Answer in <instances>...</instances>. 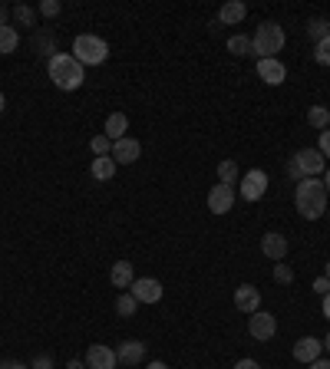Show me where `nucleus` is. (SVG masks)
Returning <instances> with one entry per match:
<instances>
[{"label":"nucleus","instance_id":"f257e3e1","mask_svg":"<svg viewBox=\"0 0 330 369\" xmlns=\"http://www.w3.org/2000/svg\"><path fill=\"white\" fill-rule=\"evenodd\" d=\"M294 205H298L300 218L307 221H317L327 215V188L320 178H300L298 192H294Z\"/></svg>","mask_w":330,"mask_h":369},{"label":"nucleus","instance_id":"f03ea898","mask_svg":"<svg viewBox=\"0 0 330 369\" xmlns=\"http://www.w3.org/2000/svg\"><path fill=\"white\" fill-rule=\"evenodd\" d=\"M46 73L53 79V86L70 92V89H79L83 79H86V66L73 57V53H57V57L46 59Z\"/></svg>","mask_w":330,"mask_h":369},{"label":"nucleus","instance_id":"7ed1b4c3","mask_svg":"<svg viewBox=\"0 0 330 369\" xmlns=\"http://www.w3.org/2000/svg\"><path fill=\"white\" fill-rule=\"evenodd\" d=\"M284 27L281 23H274V20H264L261 27L255 30V37H251V43H255V57L258 59H274V53H281L284 50Z\"/></svg>","mask_w":330,"mask_h":369},{"label":"nucleus","instance_id":"20e7f679","mask_svg":"<svg viewBox=\"0 0 330 369\" xmlns=\"http://www.w3.org/2000/svg\"><path fill=\"white\" fill-rule=\"evenodd\" d=\"M73 57L83 63V66H99L109 57V43L96 33H79L73 40Z\"/></svg>","mask_w":330,"mask_h":369},{"label":"nucleus","instance_id":"39448f33","mask_svg":"<svg viewBox=\"0 0 330 369\" xmlns=\"http://www.w3.org/2000/svg\"><path fill=\"white\" fill-rule=\"evenodd\" d=\"M241 198L244 201H261L264 192H268V172H261V168H251V172H244L241 175Z\"/></svg>","mask_w":330,"mask_h":369},{"label":"nucleus","instance_id":"423d86ee","mask_svg":"<svg viewBox=\"0 0 330 369\" xmlns=\"http://www.w3.org/2000/svg\"><path fill=\"white\" fill-rule=\"evenodd\" d=\"M248 333L255 337L258 343H268L274 333H278V317L268 310H258L251 313V320H248Z\"/></svg>","mask_w":330,"mask_h":369},{"label":"nucleus","instance_id":"0eeeda50","mask_svg":"<svg viewBox=\"0 0 330 369\" xmlns=\"http://www.w3.org/2000/svg\"><path fill=\"white\" fill-rule=\"evenodd\" d=\"M129 294L139 300V303H159L165 294V287L155 277H135L133 287H129Z\"/></svg>","mask_w":330,"mask_h":369},{"label":"nucleus","instance_id":"6e6552de","mask_svg":"<svg viewBox=\"0 0 330 369\" xmlns=\"http://www.w3.org/2000/svg\"><path fill=\"white\" fill-rule=\"evenodd\" d=\"M294 159H298L300 175H304V178H317L320 172H324V162H327L320 148H300V152L294 155Z\"/></svg>","mask_w":330,"mask_h":369},{"label":"nucleus","instance_id":"1a4fd4ad","mask_svg":"<svg viewBox=\"0 0 330 369\" xmlns=\"http://www.w3.org/2000/svg\"><path fill=\"white\" fill-rule=\"evenodd\" d=\"M235 208V188H228V185H211L208 192V211L211 215H228Z\"/></svg>","mask_w":330,"mask_h":369},{"label":"nucleus","instance_id":"9d476101","mask_svg":"<svg viewBox=\"0 0 330 369\" xmlns=\"http://www.w3.org/2000/svg\"><path fill=\"white\" fill-rule=\"evenodd\" d=\"M116 350L113 346H106V343H93L90 350H86V366L90 369H116Z\"/></svg>","mask_w":330,"mask_h":369},{"label":"nucleus","instance_id":"9b49d317","mask_svg":"<svg viewBox=\"0 0 330 369\" xmlns=\"http://www.w3.org/2000/svg\"><path fill=\"white\" fill-rule=\"evenodd\" d=\"M258 76L268 83V86H281L287 79V66L281 63V59H258Z\"/></svg>","mask_w":330,"mask_h":369},{"label":"nucleus","instance_id":"f8f14e48","mask_svg":"<svg viewBox=\"0 0 330 369\" xmlns=\"http://www.w3.org/2000/svg\"><path fill=\"white\" fill-rule=\"evenodd\" d=\"M235 307H238L241 313H258L261 310V290L258 287H251V283H241L238 290H235Z\"/></svg>","mask_w":330,"mask_h":369},{"label":"nucleus","instance_id":"ddd939ff","mask_svg":"<svg viewBox=\"0 0 330 369\" xmlns=\"http://www.w3.org/2000/svg\"><path fill=\"white\" fill-rule=\"evenodd\" d=\"M139 155H142V146H139V139H119V142H113V159L116 165H133L139 162Z\"/></svg>","mask_w":330,"mask_h":369},{"label":"nucleus","instance_id":"4468645a","mask_svg":"<svg viewBox=\"0 0 330 369\" xmlns=\"http://www.w3.org/2000/svg\"><path fill=\"white\" fill-rule=\"evenodd\" d=\"M320 353H324V340H317V337H300L298 343H294V359L298 363H314V359H320Z\"/></svg>","mask_w":330,"mask_h":369},{"label":"nucleus","instance_id":"2eb2a0df","mask_svg":"<svg viewBox=\"0 0 330 369\" xmlns=\"http://www.w3.org/2000/svg\"><path fill=\"white\" fill-rule=\"evenodd\" d=\"M261 254L271 257V261H284L287 257V237L278 235V231H268V235L261 237Z\"/></svg>","mask_w":330,"mask_h":369},{"label":"nucleus","instance_id":"dca6fc26","mask_svg":"<svg viewBox=\"0 0 330 369\" xmlns=\"http://www.w3.org/2000/svg\"><path fill=\"white\" fill-rule=\"evenodd\" d=\"M116 359L126 363V366H139L142 359H146V343L142 340H126L116 346Z\"/></svg>","mask_w":330,"mask_h":369},{"label":"nucleus","instance_id":"f3484780","mask_svg":"<svg viewBox=\"0 0 330 369\" xmlns=\"http://www.w3.org/2000/svg\"><path fill=\"white\" fill-rule=\"evenodd\" d=\"M244 17H248V3H244V0H228V3L218 7V23H222V27H235Z\"/></svg>","mask_w":330,"mask_h":369},{"label":"nucleus","instance_id":"a211bd4d","mask_svg":"<svg viewBox=\"0 0 330 369\" xmlns=\"http://www.w3.org/2000/svg\"><path fill=\"white\" fill-rule=\"evenodd\" d=\"M109 281H113V287H116V290H129V287H133V281H135L133 264H129V261H116V264H113V270H109Z\"/></svg>","mask_w":330,"mask_h":369},{"label":"nucleus","instance_id":"6ab92c4d","mask_svg":"<svg viewBox=\"0 0 330 369\" xmlns=\"http://www.w3.org/2000/svg\"><path fill=\"white\" fill-rule=\"evenodd\" d=\"M126 132H129V116H126V112H113V116L106 119L103 135L109 139V142H119V139H126Z\"/></svg>","mask_w":330,"mask_h":369},{"label":"nucleus","instance_id":"aec40b11","mask_svg":"<svg viewBox=\"0 0 330 369\" xmlns=\"http://www.w3.org/2000/svg\"><path fill=\"white\" fill-rule=\"evenodd\" d=\"M33 53H43V57H57V53H60L50 27H40L37 33H33Z\"/></svg>","mask_w":330,"mask_h":369},{"label":"nucleus","instance_id":"412c9836","mask_svg":"<svg viewBox=\"0 0 330 369\" xmlns=\"http://www.w3.org/2000/svg\"><path fill=\"white\" fill-rule=\"evenodd\" d=\"M116 159L113 155H99V159H93L90 165V175L96 178V181H113V175H116Z\"/></svg>","mask_w":330,"mask_h":369},{"label":"nucleus","instance_id":"4be33fe9","mask_svg":"<svg viewBox=\"0 0 330 369\" xmlns=\"http://www.w3.org/2000/svg\"><path fill=\"white\" fill-rule=\"evenodd\" d=\"M307 126L317 129V132L330 129V109L327 106H311V109H307Z\"/></svg>","mask_w":330,"mask_h":369},{"label":"nucleus","instance_id":"5701e85b","mask_svg":"<svg viewBox=\"0 0 330 369\" xmlns=\"http://www.w3.org/2000/svg\"><path fill=\"white\" fill-rule=\"evenodd\" d=\"M228 53H235V57H255V43H251V37H244V33L228 37Z\"/></svg>","mask_w":330,"mask_h":369},{"label":"nucleus","instance_id":"b1692460","mask_svg":"<svg viewBox=\"0 0 330 369\" xmlns=\"http://www.w3.org/2000/svg\"><path fill=\"white\" fill-rule=\"evenodd\" d=\"M218 181H222V185H228V188L241 181V168H238V162H235V159H225V162L218 165Z\"/></svg>","mask_w":330,"mask_h":369},{"label":"nucleus","instance_id":"393cba45","mask_svg":"<svg viewBox=\"0 0 330 369\" xmlns=\"http://www.w3.org/2000/svg\"><path fill=\"white\" fill-rule=\"evenodd\" d=\"M17 46H20V33H17V27H0V57L14 53Z\"/></svg>","mask_w":330,"mask_h":369},{"label":"nucleus","instance_id":"a878e982","mask_svg":"<svg viewBox=\"0 0 330 369\" xmlns=\"http://www.w3.org/2000/svg\"><path fill=\"white\" fill-rule=\"evenodd\" d=\"M10 17H14L20 27H37V10L27 7V3H17L14 10H10Z\"/></svg>","mask_w":330,"mask_h":369},{"label":"nucleus","instance_id":"bb28decb","mask_svg":"<svg viewBox=\"0 0 330 369\" xmlns=\"http://www.w3.org/2000/svg\"><path fill=\"white\" fill-rule=\"evenodd\" d=\"M307 37H311L314 43H320V40H327V37H330L327 20H324V17H314V20L307 23Z\"/></svg>","mask_w":330,"mask_h":369},{"label":"nucleus","instance_id":"cd10ccee","mask_svg":"<svg viewBox=\"0 0 330 369\" xmlns=\"http://www.w3.org/2000/svg\"><path fill=\"white\" fill-rule=\"evenodd\" d=\"M135 310H139V300H135L133 294H119V297H116V313H119V317H133Z\"/></svg>","mask_w":330,"mask_h":369},{"label":"nucleus","instance_id":"c85d7f7f","mask_svg":"<svg viewBox=\"0 0 330 369\" xmlns=\"http://www.w3.org/2000/svg\"><path fill=\"white\" fill-rule=\"evenodd\" d=\"M90 148H93V155H96V159H99V155H113V142H109L106 135H96V139L90 142Z\"/></svg>","mask_w":330,"mask_h":369},{"label":"nucleus","instance_id":"c756f323","mask_svg":"<svg viewBox=\"0 0 330 369\" xmlns=\"http://www.w3.org/2000/svg\"><path fill=\"white\" fill-rule=\"evenodd\" d=\"M314 59L320 66H330V37L320 40V43H314Z\"/></svg>","mask_w":330,"mask_h":369},{"label":"nucleus","instance_id":"7c9ffc66","mask_svg":"<svg viewBox=\"0 0 330 369\" xmlns=\"http://www.w3.org/2000/svg\"><path fill=\"white\" fill-rule=\"evenodd\" d=\"M274 281L278 283H294V270L287 264H274Z\"/></svg>","mask_w":330,"mask_h":369},{"label":"nucleus","instance_id":"2f4dec72","mask_svg":"<svg viewBox=\"0 0 330 369\" xmlns=\"http://www.w3.org/2000/svg\"><path fill=\"white\" fill-rule=\"evenodd\" d=\"M37 10H40L43 17H60V0H43Z\"/></svg>","mask_w":330,"mask_h":369},{"label":"nucleus","instance_id":"473e14b6","mask_svg":"<svg viewBox=\"0 0 330 369\" xmlns=\"http://www.w3.org/2000/svg\"><path fill=\"white\" fill-rule=\"evenodd\" d=\"M30 369H53V356H50V353H40L37 359H33Z\"/></svg>","mask_w":330,"mask_h":369},{"label":"nucleus","instance_id":"72a5a7b5","mask_svg":"<svg viewBox=\"0 0 330 369\" xmlns=\"http://www.w3.org/2000/svg\"><path fill=\"white\" fill-rule=\"evenodd\" d=\"M287 175L294 178V181H300V178H304V175H300V165H298V159H294V155L287 159Z\"/></svg>","mask_w":330,"mask_h":369},{"label":"nucleus","instance_id":"f704fd0d","mask_svg":"<svg viewBox=\"0 0 330 369\" xmlns=\"http://www.w3.org/2000/svg\"><path fill=\"white\" fill-rule=\"evenodd\" d=\"M320 152H324V159H330V129H324V132H320Z\"/></svg>","mask_w":330,"mask_h":369},{"label":"nucleus","instance_id":"c9c22d12","mask_svg":"<svg viewBox=\"0 0 330 369\" xmlns=\"http://www.w3.org/2000/svg\"><path fill=\"white\" fill-rule=\"evenodd\" d=\"M314 290L320 297H327L330 294V281H327V277H317V281H314Z\"/></svg>","mask_w":330,"mask_h":369},{"label":"nucleus","instance_id":"e433bc0d","mask_svg":"<svg viewBox=\"0 0 330 369\" xmlns=\"http://www.w3.org/2000/svg\"><path fill=\"white\" fill-rule=\"evenodd\" d=\"M0 369H30V366L20 363V359H10V363H0Z\"/></svg>","mask_w":330,"mask_h":369},{"label":"nucleus","instance_id":"4c0bfd02","mask_svg":"<svg viewBox=\"0 0 330 369\" xmlns=\"http://www.w3.org/2000/svg\"><path fill=\"white\" fill-rule=\"evenodd\" d=\"M235 369H261L255 363V359H241V363H235Z\"/></svg>","mask_w":330,"mask_h":369},{"label":"nucleus","instance_id":"58836bf2","mask_svg":"<svg viewBox=\"0 0 330 369\" xmlns=\"http://www.w3.org/2000/svg\"><path fill=\"white\" fill-rule=\"evenodd\" d=\"M311 369H330V359H314V363H311Z\"/></svg>","mask_w":330,"mask_h":369},{"label":"nucleus","instance_id":"ea45409f","mask_svg":"<svg viewBox=\"0 0 330 369\" xmlns=\"http://www.w3.org/2000/svg\"><path fill=\"white\" fill-rule=\"evenodd\" d=\"M66 369H86V363H83V359H70V363H66Z\"/></svg>","mask_w":330,"mask_h":369},{"label":"nucleus","instance_id":"a19ab883","mask_svg":"<svg viewBox=\"0 0 330 369\" xmlns=\"http://www.w3.org/2000/svg\"><path fill=\"white\" fill-rule=\"evenodd\" d=\"M324 317H327V320H330V294L324 297Z\"/></svg>","mask_w":330,"mask_h":369},{"label":"nucleus","instance_id":"79ce46f5","mask_svg":"<svg viewBox=\"0 0 330 369\" xmlns=\"http://www.w3.org/2000/svg\"><path fill=\"white\" fill-rule=\"evenodd\" d=\"M146 369H168V366H165V363H159V359H155V363H149V366H146Z\"/></svg>","mask_w":330,"mask_h":369},{"label":"nucleus","instance_id":"37998d69","mask_svg":"<svg viewBox=\"0 0 330 369\" xmlns=\"http://www.w3.org/2000/svg\"><path fill=\"white\" fill-rule=\"evenodd\" d=\"M0 27H7V10L0 7Z\"/></svg>","mask_w":330,"mask_h":369},{"label":"nucleus","instance_id":"c03bdc74","mask_svg":"<svg viewBox=\"0 0 330 369\" xmlns=\"http://www.w3.org/2000/svg\"><path fill=\"white\" fill-rule=\"evenodd\" d=\"M324 188H327V195H330V168H327V175H324Z\"/></svg>","mask_w":330,"mask_h":369},{"label":"nucleus","instance_id":"a18cd8bd","mask_svg":"<svg viewBox=\"0 0 330 369\" xmlns=\"http://www.w3.org/2000/svg\"><path fill=\"white\" fill-rule=\"evenodd\" d=\"M3 106H7V96H3V92H0V112H3Z\"/></svg>","mask_w":330,"mask_h":369},{"label":"nucleus","instance_id":"49530a36","mask_svg":"<svg viewBox=\"0 0 330 369\" xmlns=\"http://www.w3.org/2000/svg\"><path fill=\"white\" fill-rule=\"evenodd\" d=\"M324 350H327V353H330V333H327V340H324Z\"/></svg>","mask_w":330,"mask_h":369},{"label":"nucleus","instance_id":"de8ad7c7","mask_svg":"<svg viewBox=\"0 0 330 369\" xmlns=\"http://www.w3.org/2000/svg\"><path fill=\"white\" fill-rule=\"evenodd\" d=\"M324 277H327V281H330V264H327V270H324Z\"/></svg>","mask_w":330,"mask_h":369},{"label":"nucleus","instance_id":"09e8293b","mask_svg":"<svg viewBox=\"0 0 330 369\" xmlns=\"http://www.w3.org/2000/svg\"><path fill=\"white\" fill-rule=\"evenodd\" d=\"M327 27H330V20H327Z\"/></svg>","mask_w":330,"mask_h":369}]
</instances>
